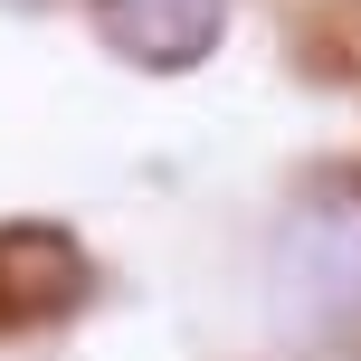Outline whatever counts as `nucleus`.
<instances>
[{
    "label": "nucleus",
    "instance_id": "1",
    "mask_svg": "<svg viewBox=\"0 0 361 361\" xmlns=\"http://www.w3.org/2000/svg\"><path fill=\"white\" fill-rule=\"evenodd\" d=\"M267 305L286 324V343H333L361 324V171H314L276 209Z\"/></svg>",
    "mask_w": 361,
    "mask_h": 361
},
{
    "label": "nucleus",
    "instance_id": "2",
    "mask_svg": "<svg viewBox=\"0 0 361 361\" xmlns=\"http://www.w3.org/2000/svg\"><path fill=\"white\" fill-rule=\"evenodd\" d=\"M86 10H95V38L143 76L200 67L219 48V29H228V0H86Z\"/></svg>",
    "mask_w": 361,
    "mask_h": 361
},
{
    "label": "nucleus",
    "instance_id": "3",
    "mask_svg": "<svg viewBox=\"0 0 361 361\" xmlns=\"http://www.w3.org/2000/svg\"><path fill=\"white\" fill-rule=\"evenodd\" d=\"M19 10H38V0H19Z\"/></svg>",
    "mask_w": 361,
    "mask_h": 361
}]
</instances>
